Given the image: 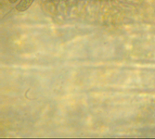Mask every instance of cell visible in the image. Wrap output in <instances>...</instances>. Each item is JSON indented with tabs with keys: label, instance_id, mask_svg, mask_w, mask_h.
Wrapping results in <instances>:
<instances>
[{
	"label": "cell",
	"instance_id": "1",
	"mask_svg": "<svg viewBox=\"0 0 155 139\" xmlns=\"http://www.w3.org/2000/svg\"><path fill=\"white\" fill-rule=\"evenodd\" d=\"M35 0H21L20 3L17 5L16 9L20 12H23L26 11L28 8L31 7V5L33 4V2Z\"/></svg>",
	"mask_w": 155,
	"mask_h": 139
},
{
	"label": "cell",
	"instance_id": "2",
	"mask_svg": "<svg viewBox=\"0 0 155 139\" xmlns=\"http://www.w3.org/2000/svg\"><path fill=\"white\" fill-rule=\"evenodd\" d=\"M8 1L10 2V3H16L18 0H8Z\"/></svg>",
	"mask_w": 155,
	"mask_h": 139
}]
</instances>
